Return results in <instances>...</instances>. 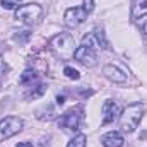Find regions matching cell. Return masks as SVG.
Listing matches in <instances>:
<instances>
[{
  "label": "cell",
  "mask_w": 147,
  "mask_h": 147,
  "mask_svg": "<svg viewBox=\"0 0 147 147\" xmlns=\"http://www.w3.org/2000/svg\"><path fill=\"white\" fill-rule=\"evenodd\" d=\"M142 115H144V105L142 103L128 105L125 110L120 113V128H121V132L132 134L139 127V123L142 120Z\"/></svg>",
  "instance_id": "cell-1"
},
{
  "label": "cell",
  "mask_w": 147,
  "mask_h": 147,
  "mask_svg": "<svg viewBox=\"0 0 147 147\" xmlns=\"http://www.w3.org/2000/svg\"><path fill=\"white\" fill-rule=\"evenodd\" d=\"M50 48L62 58H72L75 53V41L74 36L69 33H60L50 39Z\"/></svg>",
  "instance_id": "cell-2"
},
{
  "label": "cell",
  "mask_w": 147,
  "mask_h": 147,
  "mask_svg": "<svg viewBox=\"0 0 147 147\" xmlns=\"http://www.w3.org/2000/svg\"><path fill=\"white\" fill-rule=\"evenodd\" d=\"M43 17V7L38 5V3H26V5H21L19 9H16V14H14V19L24 26H33L39 22V19Z\"/></svg>",
  "instance_id": "cell-3"
},
{
  "label": "cell",
  "mask_w": 147,
  "mask_h": 147,
  "mask_svg": "<svg viewBox=\"0 0 147 147\" xmlns=\"http://www.w3.org/2000/svg\"><path fill=\"white\" fill-rule=\"evenodd\" d=\"M22 127H24V121L19 116H5L3 120H0V142L19 134Z\"/></svg>",
  "instance_id": "cell-4"
},
{
  "label": "cell",
  "mask_w": 147,
  "mask_h": 147,
  "mask_svg": "<svg viewBox=\"0 0 147 147\" xmlns=\"http://www.w3.org/2000/svg\"><path fill=\"white\" fill-rule=\"evenodd\" d=\"M74 58L80 63V65H84V67H94L96 63H98V55H96V51L92 50V48H89V46H79L77 50H75V53H74Z\"/></svg>",
  "instance_id": "cell-5"
},
{
  "label": "cell",
  "mask_w": 147,
  "mask_h": 147,
  "mask_svg": "<svg viewBox=\"0 0 147 147\" xmlns=\"http://www.w3.org/2000/svg\"><path fill=\"white\" fill-rule=\"evenodd\" d=\"M87 16H89V14H87L82 7H70V9L65 10L63 21H65V24H67L69 28H77V26H80V24L87 19Z\"/></svg>",
  "instance_id": "cell-6"
},
{
  "label": "cell",
  "mask_w": 147,
  "mask_h": 147,
  "mask_svg": "<svg viewBox=\"0 0 147 147\" xmlns=\"http://www.w3.org/2000/svg\"><path fill=\"white\" fill-rule=\"evenodd\" d=\"M82 111L80 108H72V110L65 111L63 115H62V118H60V127H63V128H67V130H77L79 128V125H80V120H82V115H80Z\"/></svg>",
  "instance_id": "cell-7"
},
{
  "label": "cell",
  "mask_w": 147,
  "mask_h": 147,
  "mask_svg": "<svg viewBox=\"0 0 147 147\" xmlns=\"http://www.w3.org/2000/svg\"><path fill=\"white\" fill-rule=\"evenodd\" d=\"M82 45L84 46H89V48H108V41H106V38H105V33L101 31V29H96V31H92V33H89L87 36L82 38Z\"/></svg>",
  "instance_id": "cell-8"
},
{
  "label": "cell",
  "mask_w": 147,
  "mask_h": 147,
  "mask_svg": "<svg viewBox=\"0 0 147 147\" xmlns=\"http://www.w3.org/2000/svg\"><path fill=\"white\" fill-rule=\"evenodd\" d=\"M120 113H121L120 105L116 101H113V99L105 101V105H103V125H108L111 121H115L120 116Z\"/></svg>",
  "instance_id": "cell-9"
},
{
  "label": "cell",
  "mask_w": 147,
  "mask_h": 147,
  "mask_svg": "<svg viewBox=\"0 0 147 147\" xmlns=\"http://www.w3.org/2000/svg\"><path fill=\"white\" fill-rule=\"evenodd\" d=\"M101 142H103L105 147H123L125 140H123V137H121L120 132H108V134L103 135Z\"/></svg>",
  "instance_id": "cell-10"
},
{
  "label": "cell",
  "mask_w": 147,
  "mask_h": 147,
  "mask_svg": "<svg viewBox=\"0 0 147 147\" xmlns=\"http://www.w3.org/2000/svg\"><path fill=\"white\" fill-rule=\"evenodd\" d=\"M103 74H105L110 80H113V82H125V80H127V74H123L118 67H115V65H105Z\"/></svg>",
  "instance_id": "cell-11"
},
{
  "label": "cell",
  "mask_w": 147,
  "mask_h": 147,
  "mask_svg": "<svg viewBox=\"0 0 147 147\" xmlns=\"http://www.w3.org/2000/svg\"><path fill=\"white\" fill-rule=\"evenodd\" d=\"M147 17V0H135L134 9H132V19L139 21V19H146Z\"/></svg>",
  "instance_id": "cell-12"
},
{
  "label": "cell",
  "mask_w": 147,
  "mask_h": 147,
  "mask_svg": "<svg viewBox=\"0 0 147 147\" xmlns=\"http://www.w3.org/2000/svg\"><path fill=\"white\" fill-rule=\"evenodd\" d=\"M36 80V72L34 70H31V69H28V70H24V74L21 75V79H19V82L22 84V86H33V82Z\"/></svg>",
  "instance_id": "cell-13"
},
{
  "label": "cell",
  "mask_w": 147,
  "mask_h": 147,
  "mask_svg": "<svg viewBox=\"0 0 147 147\" xmlns=\"http://www.w3.org/2000/svg\"><path fill=\"white\" fill-rule=\"evenodd\" d=\"M86 144H87V137L84 134H77L72 140L67 144V147H86Z\"/></svg>",
  "instance_id": "cell-14"
},
{
  "label": "cell",
  "mask_w": 147,
  "mask_h": 147,
  "mask_svg": "<svg viewBox=\"0 0 147 147\" xmlns=\"http://www.w3.org/2000/svg\"><path fill=\"white\" fill-rule=\"evenodd\" d=\"M46 84H38L36 87H33L29 92H28V98H39V96H43L45 92H46Z\"/></svg>",
  "instance_id": "cell-15"
},
{
  "label": "cell",
  "mask_w": 147,
  "mask_h": 147,
  "mask_svg": "<svg viewBox=\"0 0 147 147\" xmlns=\"http://www.w3.org/2000/svg\"><path fill=\"white\" fill-rule=\"evenodd\" d=\"M0 5L5 10H12V9H19L21 7V0H0Z\"/></svg>",
  "instance_id": "cell-16"
},
{
  "label": "cell",
  "mask_w": 147,
  "mask_h": 147,
  "mask_svg": "<svg viewBox=\"0 0 147 147\" xmlns=\"http://www.w3.org/2000/svg\"><path fill=\"white\" fill-rule=\"evenodd\" d=\"M63 74H65L69 79H72V80H79V79H80V74H79V70H75L74 67H69V65L63 69Z\"/></svg>",
  "instance_id": "cell-17"
},
{
  "label": "cell",
  "mask_w": 147,
  "mask_h": 147,
  "mask_svg": "<svg viewBox=\"0 0 147 147\" xmlns=\"http://www.w3.org/2000/svg\"><path fill=\"white\" fill-rule=\"evenodd\" d=\"M82 9H84L87 14H91L92 9H94V0H82Z\"/></svg>",
  "instance_id": "cell-18"
},
{
  "label": "cell",
  "mask_w": 147,
  "mask_h": 147,
  "mask_svg": "<svg viewBox=\"0 0 147 147\" xmlns=\"http://www.w3.org/2000/svg\"><path fill=\"white\" fill-rule=\"evenodd\" d=\"M142 33H144V34L147 36V17H146V21L142 22Z\"/></svg>",
  "instance_id": "cell-19"
},
{
  "label": "cell",
  "mask_w": 147,
  "mask_h": 147,
  "mask_svg": "<svg viewBox=\"0 0 147 147\" xmlns=\"http://www.w3.org/2000/svg\"><path fill=\"white\" fill-rule=\"evenodd\" d=\"M63 101H65L63 96H58V98H57V103H58V105H63Z\"/></svg>",
  "instance_id": "cell-20"
}]
</instances>
